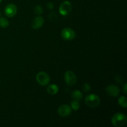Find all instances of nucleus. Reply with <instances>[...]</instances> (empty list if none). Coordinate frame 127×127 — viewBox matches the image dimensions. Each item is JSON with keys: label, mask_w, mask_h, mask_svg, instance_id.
Masks as SVG:
<instances>
[{"label": "nucleus", "mask_w": 127, "mask_h": 127, "mask_svg": "<svg viewBox=\"0 0 127 127\" xmlns=\"http://www.w3.org/2000/svg\"><path fill=\"white\" fill-rule=\"evenodd\" d=\"M127 118L122 113H117L112 118V123L115 127H121L127 124Z\"/></svg>", "instance_id": "1"}, {"label": "nucleus", "mask_w": 127, "mask_h": 127, "mask_svg": "<svg viewBox=\"0 0 127 127\" xmlns=\"http://www.w3.org/2000/svg\"><path fill=\"white\" fill-rule=\"evenodd\" d=\"M100 100L99 96L95 94H92L87 95L85 98V103L88 107L95 108L100 104Z\"/></svg>", "instance_id": "2"}, {"label": "nucleus", "mask_w": 127, "mask_h": 127, "mask_svg": "<svg viewBox=\"0 0 127 127\" xmlns=\"http://www.w3.org/2000/svg\"><path fill=\"white\" fill-rule=\"evenodd\" d=\"M36 80L41 86H47L50 83V77L47 73L44 71L39 72L36 75Z\"/></svg>", "instance_id": "3"}, {"label": "nucleus", "mask_w": 127, "mask_h": 127, "mask_svg": "<svg viewBox=\"0 0 127 127\" xmlns=\"http://www.w3.org/2000/svg\"><path fill=\"white\" fill-rule=\"evenodd\" d=\"M72 10V5L68 1H65L62 2L59 7V12L62 16H67L70 13Z\"/></svg>", "instance_id": "4"}, {"label": "nucleus", "mask_w": 127, "mask_h": 127, "mask_svg": "<svg viewBox=\"0 0 127 127\" xmlns=\"http://www.w3.org/2000/svg\"><path fill=\"white\" fill-rule=\"evenodd\" d=\"M62 37L66 40H71L76 37V33L71 28L66 27L62 30Z\"/></svg>", "instance_id": "5"}, {"label": "nucleus", "mask_w": 127, "mask_h": 127, "mask_svg": "<svg viewBox=\"0 0 127 127\" xmlns=\"http://www.w3.org/2000/svg\"><path fill=\"white\" fill-rule=\"evenodd\" d=\"M57 112L58 114L61 117H64L68 116L70 115L72 112V109L71 106L68 105H62L58 107V110H57Z\"/></svg>", "instance_id": "6"}, {"label": "nucleus", "mask_w": 127, "mask_h": 127, "mask_svg": "<svg viewBox=\"0 0 127 127\" xmlns=\"http://www.w3.org/2000/svg\"><path fill=\"white\" fill-rule=\"evenodd\" d=\"M64 80L68 85L73 86L76 83V77L73 72L67 71L64 74Z\"/></svg>", "instance_id": "7"}, {"label": "nucleus", "mask_w": 127, "mask_h": 127, "mask_svg": "<svg viewBox=\"0 0 127 127\" xmlns=\"http://www.w3.org/2000/svg\"><path fill=\"white\" fill-rule=\"evenodd\" d=\"M17 7L14 4H9L5 7L4 14L7 17H12L17 13Z\"/></svg>", "instance_id": "8"}, {"label": "nucleus", "mask_w": 127, "mask_h": 127, "mask_svg": "<svg viewBox=\"0 0 127 127\" xmlns=\"http://www.w3.org/2000/svg\"><path fill=\"white\" fill-rule=\"evenodd\" d=\"M106 93L108 95L112 97H117L120 94V89L115 85H109L107 86Z\"/></svg>", "instance_id": "9"}, {"label": "nucleus", "mask_w": 127, "mask_h": 127, "mask_svg": "<svg viewBox=\"0 0 127 127\" xmlns=\"http://www.w3.org/2000/svg\"><path fill=\"white\" fill-rule=\"evenodd\" d=\"M43 23H44V19L43 17L41 16H38L36 17L32 21V27L34 29H38L43 26Z\"/></svg>", "instance_id": "10"}, {"label": "nucleus", "mask_w": 127, "mask_h": 127, "mask_svg": "<svg viewBox=\"0 0 127 127\" xmlns=\"http://www.w3.org/2000/svg\"><path fill=\"white\" fill-rule=\"evenodd\" d=\"M58 90H59L58 87L56 84H51V85L48 86L47 89L48 93H49L51 95H55V94H57Z\"/></svg>", "instance_id": "11"}, {"label": "nucleus", "mask_w": 127, "mask_h": 127, "mask_svg": "<svg viewBox=\"0 0 127 127\" xmlns=\"http://www.w3.org/2000/svg\"><path fill=\"white\" fill-rule=\"evenodd\" d=\"M71 97L73 100L79 101L80 100H81L82 97H83V94H82L80 91L75 90L72 93Z\"/></svg>", "instance_id": "12"}, {"label": "nucleus", "mask_w": 127, "mask_h": 127, "mask_svg": "<svg viewBox=\"0 0 127 127\" xmlns=\"http://www.w3.org/2000/svg\"><path fill=\"white\" fill-rule=\"evenodd\" d=\"M9 21L5 17H0V27L2 28H7L9 26Z\"/></svg>", "instance_id": "13"}, {"label": "nucleus", "mask_w": 127, "mask_h": 127, "mask_svg": "<svg viewBox=\"0 0 127 127\" xmlns=\"http://www.w3.org/2000/svg\"><path fill=\"white\" fill-rule=\"evenodd\" d=\"M118 102H119V104L121 107L124 108H126L127 105V99L126 97L125 96H122L120 97V98L118 100Z\"/></svg>", "instance_id": "14"}, {"label": "nucleus", "mask_w": 127, "mask_h": 127, "mask_svg": "<svg viewBox=\"0 0 127 127\" xmlns=\"http://www.w3.org/2000/svg\"><path fill=\"white\" fill-rule=\"evenodd\" d=\"M71 107L73 110H78V109L80 108V104L79 103V102L77 101V100H73V101L71 102Z\"/></svg>", "instance_id": "15"}, {"label": "nucleus", "mask_w": 127, "mask_h": 127, "mask_svg": "<svg viewBox=\"0 0 127 127\" xmlns=\"http://www.w3.org/2000/svg\"><path fill=\"white\" fill-rule=\"evenodd\" d=\"M35 12L36 14H41L43 12V9H42V7H41V6H37L35 8Z\"/></svg>", "instance_id": "16"}, {"label": "nucleus", "mask_w": 127, "mask_h": 127, "mask_svg": "<svg viewBox=\"0 0 127 127\" xmlns=\"http://www.w3.org/2000/svg\"><path fill=\"white\" fill-rule=\"evenodd\" d=\"M83 89L84 92L87 93V92H89L91 90V86L88 83H84L83 86Z\"/></svg>", "instance_id": "17"}, {"label": "nucleus", "mask_w": 127, "mask_h": 127, "mask_svg": "<svg viewBox=\"0 0 127 127\" xmlns=\"http://www.w3.org/2000/svg\"><path fill=\"white\" fill-rule=\"evenodd\" d=\"M47 7H48V8H49V9H52L53 8L54 6H53V3H52V2H49V3L47 4Z\"/></svg>", "instance_id": "18"}, {"label": "nucleus", "mask_w": 127, "mask_h": 127, "mask_svg": "<svg viewBox=\"0 0 127 127\" xmlns=\"http://www.w3.org/2000/svg\"><path fill=\"white\" fill-rule=\"evenodd\" d=\"M124 93H125V94H127V84L125 83V84H124Z\"/></svg>", "instance_id": "19"}, {"label": "nucleus", "mask_w": 127, "mask_h": 127, "mask_svg": "<svg viewBox=\"0 0 127 127\" xmlns=\"http://www.w3.org/2000/svg\"><path fill=\"white\" fill-rule=\"evenodd\" d=\"M1 1H2V0H0V3H1Z\"/></svg>", "instance_id": "20"}, {"label": "nucleus", "mask_w": 127, "mask_h": 127, "mask_svg": "<svg viewBox=\"0 0 127 127\" xmlns=\"http://www.w3.org/2000/svg\"><path fill=\"white\" fill-rule=\"evenodd\" d=\"M0 17H1V13H0Z\"/></svg>", "instance_id": "21"}]
</instances>
